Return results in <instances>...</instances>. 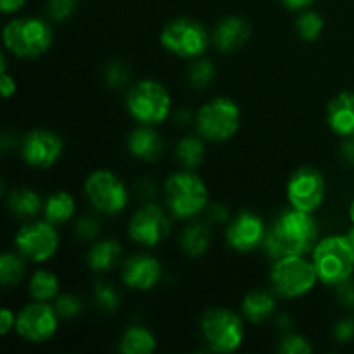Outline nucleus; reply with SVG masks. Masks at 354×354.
<instances>
[{
	"label": "nucleus",
	"mask_w": 354,
	"mask_h": 354,
	"mask_svg": "<svg viewBox=\"0 0 354 354\" xmlns=\"http://www.w3.org/2000/svg\"><path fill=\"white\" fill-rule=\"evenodd\" d=\"M318 225L311 213L292 207L280 214L266 232L263 248L273 259L303 256L317 245Z\"/></svg>",
	"instance_id": "1"
},
{
	"label": "nucleus",
	"mask_w": 354,
	"mask_h": 354,
	"mask_svg": "<svg viewBox=\"0 0 354 354\" xmlns=\"http://www.w3.org/2000/svg\"><path fill=\"white\" fill-rule=\"evenodd\" d=\"M313 265L320 282L335 286L351 279L354 272V252L348 237L332 235L318 242L313 249Z\"/></svg>",
	"instance_id": "2"
},
{
	"label": "nucleus",
	"mask_w": 354,
	"mask_h": 354,
	"mask_svg": "<svg viewBox=\"0 0 354 354\" xmlns=\"http://www.w3.org/2000/svg\"><path fill=\"white\" fill-rule=\"evenodd\" d=\"M3 45L21 59H35L52 45V28L40 17H16L3 28Z\"/></svg>",
	"instance_id": "3"
},
{
	"label": "nucleus",
	"mask_w": 354,
	"mask_h": 354,
	"mask_svg": "<svg viewBox=\"0 0 354 354\" xmlns=\"http://www.w3.org/2000/svg\"><path fill=\"white\" fill-rule=\"evenodd\" d=\"M166 204L176 218L197 216L207 209V189L192 171H180L169 176L165 185Z\"/></svg>",
	"instance_id": "4"
},
{
	"label": "nucleus",
	"mask_w": 354,
	"mask_h": 354,
	"mask_svg": "<svg viewBox=\"0 0 354 354\" xmlns=\"http://www.w3.org/2000/svg\"><path fill=\"white\" fill-rule=\"evenodd\" d=\"M128 113L142 124H159L168 118L171 97L168 90L154 80H142L127 95Z\"/></svg>",
	"instance_id": "5"
},
{
	"label": "nucleus",
	"mask_w": 354,
	"mask_h": 354,
	"mask_svg": "<svg viewBox=\"0 0 354 354\" xmlns=\"http://www.w3.org/2000/svg\"><path fill=\"white\" fill-rule=\"evenodd\" d=\"M196 124L197 131L207 140H228L241 127V109L228 97H214L201 107Z\"/></svg>",
	"instance_id": "6"
},
{
	"label": "nucleus",
	"mask_w": 354,
	"mask_h": 354,
	"mask_svg": "<svg viewBox=\"0 0 354 354\" xmlns=\"http://www.w3.org/2000/svg\"><path fill=\"white\" fill-rule=\"evenodd\" d=\"M270 279L279 296L294 299L306 296L317 283L318 275L313 261H308L303 256H287L277 259Z\"/></svg>",
	"instance_id": "7"
},
{
	"label": "nucleus",
	"mask_w": 354,
	"mask_h": 354,
	"mask_svg": "<svg viewBox=\"0 0 354 354\" xmlns=\"http://www.w3.org/2000/svg\"><path fill=\"white\" fill-rule=\"evenodd\" d=\"M201 330L211 351L232 353L244 341V324L232 310L214 308L204 313Z\"/></svg>",
	"instance_id": "8"
},
{
	"label": "nucleus",
	"mask_w": 354,
	"mask_h": 354,
	"mask_svg": "<svg viewBox=\"0 0 354 354\" xmlns=\"http://www.w3.org/2000/svg\"><path fill=\"white\" fill-rule=\"evenodd\" d=\"M161 44L166 50L183 59H194L204 54L209 37L203 23L190 17L169 21L161 33Z\"/></svg>",
	"instance_id": "9"
},
{
	"label": "nucleus",
	"mask_w": 354,
	"mask_h": 354,
	"mask_svg": "<svg viewBox=\"0 0 354 354\" xmlns=\"http://www.w3.org/2000/svg\"><path fill=\"white\" fill-rule=\"evenodd\" d=\"M85 196L99 213L118 214L127 207L128 190L124 183L107 169H97L85 180Z\"/></svg>",
	"instance_id": "10"
},
{
	"label": "nucleus",
	"mask_w": 354,
	"mask_h": 354,
	"mask_svg": "<svg viewBox=\"0 0 354 354\" xmlns=\"http://www.w3.org/2000/svg\"><path fill=\"white\" fill-rule=\"evenodd\" d=\"M16 248L35 263L48 261L59 248V235L50 221H30L16 235Z\"/></svg>",
	"instance_id": "11"
},
{
	"label": "nucleus",
	"mask_w": 354,
	"mask_h": 354,
	"mask_svg": "<svg viewBox=\"0 0 354 354\" xmlns=\"http://www.w3.org/2000/svg\"><path fill=\"white\" fill-rule=\"evenodd\" d=\"M57 320L59 315L55 308L48 306L44 301H35L17 313L16 330L24 341L40 344L55 334Z\"/></svg>",
	"instance_id": "12"
},
{
	"label": "nucleus",
	"mask_w": 354,
	"mask_h": 354,
	"mask_svg": "<svg viewBox=\"0 0 354 354\" xmlns=\"http://www.w3.org/2000/svg\"><path fill=\"white\" fill-rule=\"evenodd\" d=\"M287 199L292 207L313 213L325 199V180L318 169L299 168L287 183Z\"/></svg>",
	"instance_id": "13"
},
{
	"label": "nucleus",
	"mask_w": 354,
	"mask_h": 354,
	"mask_svg": "<svg viewBox=\"0 0 354 354\" xmlns=\"http://www.w3.org/2000/svg\"><path fill=\"white\" fill-rule=\"evenodd\" d=\"M169 232V220L165 211L156 204L142 206L128 225L131 241L145 248H154L166 239Z\"/></svg>",
	"instance_id": "14"
},
{
	"label": "nucleus",
	"mask_w": 354,
	"mask_h": 354,
	"mask_svg": "<svg viewBox=\"0 0 354 354\" xmlns=\"http://www.w3.org/2000/svg\"><path fill=\"white\" fill-rule=\"evenodd\" d=\"M62 140L52 130H33L21 144V156L24 162L33 168H50L62 154Z\"/></svg>",
	"instance_id": "15"
},
{
	"label": "nucleus",
	"mask_w": 354,
	"mask_h": 354,
	"mask_svg": "<svg viewBox=\"0 0 354 354\" xmlns=\"http://www.w3.org/2000/svg\"><path fill=\"white\" fill-rule=\"evenodd\" d=\"M265 225L263 220L254 213H244L239 214L230 227L227 228V242L232 249L241 252L254 251L256 248L263 244L265 241Z\"/></svg>",
	"instance_id": "16"
},
{
	"label": "nucleus",
	"mask_w": 354,
	"mask_h": 354,
	"mask_svg": "<svg viewBox=\"0 0 354 354\" xmlns=\"http://www.w3.org/2000/svg\"><path fill=\"white\" fill-rule=\"evenodd\" d=\"M161 263L149 254H135L127 259L121 279L130 289L151 290L161 280Z\"/></svg>",
	"instance_id": "17"
},
{
	"label": "nucleus",
	"mask_w": 354,
	"mask_h": 354,
	"mask_svg": "<svg viewBox=\"0 0 354 354\" xmlns=\"http://www.w3.org/2000/svg\"><path fill=\"white\" fill-rule=\"evenodd\" d=\"M251 37V28L249 23L241 16H228L218 23L214 28L213 41L218 50L230 54L239 50Z\"/></svg>",
	"instance_id": "18"
},
{
	"label": "nucleus",
	"mask_w": 354,
	"mask_h": 354,
	"mask_svg": "<svg viewBox=\"0 0 354 354\" xmlns=\"http://www.w3.org/2000/svg\"><path fill=\"white\" fill-rule=\"evenodd\" d=\"M327 121L332 131L341 137L354 135V93L341 92L330 100L327 109Z\"/></svg>",
	"instance_id": "19"
},
{
	"label": "nucleus",
	"mask_w": 354,
	"mask_h": 354,
	"mask_svg": "<svg viewBox=\"0 0 354 354\" xmlns=\"http://www.w3.org/2000/svg\"><path fill=\"white\" fill-rule=\"evenodd\" d=\"M128 149L137 159L147 162L156 161L162 154V138L152 130L151 124H144L130 133Z\"/></svg>",
	"instance_id": "20"
},
{
	"label": "nucleus",
	"mask_w": 354,
	"mask_h": 354,
	"mask_svg": "<svg viewBox=\"0 0 354 354\" xmlns=\"http://www.w3.org/2000/svg\"><path fill=\"white\" fill-rule=\"evenodd\" d=\"M7 206H9L10 213L16 214L21 220H33L41 211V199L35 190L19 187L9 194Z\"/></svg>",
	"instance_id": "21"
},
{
	"label": "nucleus",
	"mask_w": 354,
	"mask_h": 354,
	"mask_svg": "<svg viewBox=\"0 0 354 354\" xmlns=\"http://www.w3.org/2000/svg\"><path fill=\"white\" fill-rule=\"evenodd\" d=\"M275 297L266 290H252L245 296L244 303H242V311H244L245 318L254 322V324L268 320L275 313Z\"/></svg>",
	"instance_id": "22"
},
{
	"label": "nucleus",
	"mask_w": 354,
	"mask_h": 354,
	"mask_svg": "<svg viewBox=\"0 0 354 354\" xmlns=\"http://www.w3.org/2000/svg\"><path fill=\"white\" fill-rule=\"evenodd\" d=\"M121 245L118 241H100L90 249L88 252V266L93 272H107L114 268L120 261Z\"/></svg>",
	"instance_id": "23"
},
{
	"label": "nucleus",
	"mask_w": 354,
	"mask_h": 354,
	"mask_svg": "<svg viewBox=\"0 0 354 354\" xmlns=\"http://www.w3.org/2000/svg\"><path fill=\"white\" fill-rule=\"evenodd\" d=\"M76 213V204L73 196H69L68 192H55L45 201L44 204V214L45 220L50 221L54 225L66 223V221L71 220Z\"/></svg>",
	"instance_id": "24"
},
{
	"label": "nucleus",
	"mask_w": 354,
	"mask_h": 354,
	"mask_svg": "<svg viewBox=\"0 0 354 354\" xmlns=\"http://www.w3.org/2000/svg\"><path fill=\"white\" fill-rule=\"evenodd\" d=\"M156 349V337L144 327H130L120 341V351L124 354H149Z\"/></svg>",
	"instance_id": "25"
},
{
	"label": "nucleus",
	"mask_w": 354,
	"mask_h": 354,
	"mask_svg": "<svg viewBox=\"0 0 354 354\" xmlns=\"http://www.w3.org/2000/svg\"><path fill=\"white\" fill-rule=\"evenodd\" d=\"M209 230L203 223L189 225L180 235V244L182 249L192 258H201L209 248Z\"/></svg>",
	"instance_id": "26"
},
{
	"label": "nucleus",
	"mask_w": 354,
	"mask_h": 354,
	"mask_svg": "<svg viewBox=\"0 0 354 354\" xmlns=\"http://www.w3.org/2000/svg\"><path fill=\"white\" fill-rule=\"evenodd\" d=\"M59 292V280L48 270H38L33 273L30 280V294L35 301H44L48 303L54 299Z\"/></svg>",
	"instance_id": "27"
},
{
	"label": "nucleus",
	"mask_w": 354,
	"mask_h": 354,
	"mask_svg": "<svg viewBox=\"0 0 354 354\" xmlns=\"http://www.w3.org/2000/svg\"><path fill=\"white\" fill-rule=\"evenodd\" d=\"M175 154L180 165L185 166L187 169H192L203 162L206 149H204V144L197 137H185L176 144Z\"/></svg>",
	"instance_id": "28"
},
{
	"label": "nucleus",
	"mask_w": 354,
	"mask_h": 354,
	"mask_svg": "<svg viewBox=\"0 0 354 354\" xmlns=\"http://www.w3.org/2000/svg\"><path fill=\"white\" fill-rule=\"evenodd\" d=\"M24 256L21 252H6L0 258V282L2 286H16L24 277Z\"/></svg>",
	"instance_id": "29"
},
{
	"label": "nucleus",
	"mask_w": 354,
	"mask_h": 354,
	"mask_svg": "<svg viewBox=\"0 0 354 354\" xmlns=\"http://www.w3.org/2000/svg\"><path fill=\"white\" fill-rule=\"evenodd\" d=\"M296 28L303 40L313 41L324 31V17L318 12H315V10H304L299 16V19H297Z\"/></svg>",
	"instance_id": "30"
},
{
	"label": "nucleus",
	"mask_w": 354,
	"mask_h": 354,
	"mask_svg": "<svg viewBox=\"0 0 354 354\" xmlns=\"http://www.w3.org/2000/svg\"><path fill=\"white\" fill-rule=\"evenodd\" d=\"M93 299H95L97 308L104 313H113L120 306V294L109 283H97L93 290Z\"/></svg>",
	"instance_id": "31"
},
{
	"label": "nucleus",
	"mask_w": 354,
	"mask_h": 354,
	"mask_svg": "<svg viewBox=\"0 0 354 354\" xmlns=\"http://www.w3.org/2000/svg\"><path fill=\"white\" fill-rule=\"evenodd\" d=\"M214 78V66L211 61H197L190 66L189 69V82L190 85L196 86V88H204V86L209 85Z\"/></svg>",
	"instance_id": "32"
},
{
	"label": "nucleus",
	"mask_w": 354,
	"mask_h": 354,
	"mask_svg": "<svg viewBox=\"0 0 354 354\" xmlns=\"http://www.w3.org/2000/svg\"><path fill=\"white\" fill-rule=\"evenodd\" d=\"M55 311L62 318H75L82 311V301L75 294H62L55 301Z\"/></svg>",
	"instance_id": "33"
},
{
	"label": "nucleus",
	"mask_w": 354,
	"mask_h": 354,
	"mask_svg": "<svg viewBox=\"0 0 354 354\" xmlns=\"http://www.w3.org/2000/svg\"><path fill=\"white\" fill-rule=\"evenodd\" d=\"M106 82L111 88H121L123 85H127L128 82V68L123 62H111L106 68Z\"/></svg>",
	"instance_id": "34"
},
{
	"label": "nucleus",
	"mask_w": 354,
	"mask_h": 354,
	"mask_svg": "<svg viewBox=\"0 0 354 354\" xmlns=\"http://www.w3.org/2000/svg\"><path fill=\"white\" fill-rule=\"evenodd\" d=\"M279 351L282 354H310L313 349H311L310 342L306 339L297 334H290L283 337Z\"/></svg>",
	"instance_id": "35"
},
{
	"label": "nucleus",
	"mask_w": 354,
	"mask_h": 354,
	"mask_svg": "<svg viewBox=\"0 0 354 354\" xmlns=\"http://www.w3.org/2000/svg\"><path fill=\"white\" fill-rule=\"evenodd\" d=\"M76 9V0H48V16L54 21H62L71 16Z\"/></svg>",
	"instance_id": "36"
},
{
	"label": "nucleus",
	"mask_w": 354,
	"mask_h": 354,
	"mask_svg": "<svg viewBox=\"0 0 354 354\" xmlns=\"http://www.w3.org/2000/svg\"><path fill=\"white\" fill-rule=\"evenodd\" d=\"M99 230L100 223L93 216H83L80 218L78 223H76V235H78L80 239H85V241L95 239Z\"/></svg>",
	"instance_id": "37"
},
{
	"label": "nucleus",
	"mask_w": 354,
	"mask_h": 354,
	"mask_svg": "<svg viewBox=\"0 0 354 354\" xmlns=\"http://www.w3.org/2000/svg\"><path fill=\"white\" fill-rule=\"evenodd\" d=\"M0 90H2L3 99H9L10 95L16 93V82L9 76L6 66V59L2 57V66H0Z\"/></svg>",
	"instance_id": "38"
},
{
	"label": "nucleus",
	"mask_w": 354,
	"mask_h": 354,
	"mask_svg": "<svg viewBox=\"0 0 354 354\" xmlns=\"http://www.w3.org/2000/svg\"><path fill=\"white\" fill-rule=\"evenodd\" d=\"M337 299L342 306L354 308V283L351 280L339 283L337 286Z\"/></svg>",
	"instance_id": "39"
},
{
	"label": "nucleus",
	"mask_w": 354,
	"mask_h": 354,
	"mask_svg": "<svg viewBox=\"0 0 354 354\" xmlns=\"http://www.w3.org/2000/svg\"><path fill=\"white\" fill-rule=\"evenodd\" d=\"M334 335L339 342H349L354 337V320H341L334 328Z\"/></svg>",
	"instance_id": "40"
},
{
	"label": "nucleus",
	"mask_w": 354,
	"mask_h": 354,
	"mask_svg": "<svg viewBox=\"0 0 354 354\" xmlns=\"http://www.w3.org/2000/svg\"><path fill=\"white\" fill-rule=\"evenodd\" d=\"M14 327H16V317H14L12 311L3 308V310L0 311V334L6 335L7 332Z\"/></svg>",
	"instance_id": "41"
},
{
	"label": "nucleus",
	"mask_w": 354,
	"mask_h": 354,
	"mask_svg": "<svg viewBox=\"0 0 354 354\" xmlns=\"http://www.w3.org/2000/svg\"><path fill=\"white\" fill-rule=\"evenodd\" d=\"M341 159L346 165L354 166V135L346 137L344 144L341 145Z\"/></svg>",
	"instance_id": "42"
},
{
	"label": "nucleus",
	"mask_w": 354,
	"mask_h": 354,
	"mask_svg": "<svg viewBox=\"0 0 354 354\" xmlns=\"http://www.w3.org/2000/svg\"><path fill=\"white\" fill-rule=\"evenodd\" d=\"M28 0H0V10L3 14H14L23 9Z\"/></svg>",
	"instance_id": "43"
},
{
	"label": "nucleus",
	"mask_w": 354,
	"mask_h": 354,
	"mask_svg": "<svg viewBox=\"0 0 354 354\" xmlns=\"http://www.w3.org/2000/svg\"><path fill=\"white\" fill-rule=\"evenodd\" d=\"M207 214L213 221H225L228 216V211L223 204H213V206H207Z\"/></svg>",
	"instance_id": "44"
},
{
	"label": "nucleus",
	"mask_w": 354,
	"mask_h": 354,
	"mask_svg": "<svg viewBox=\"0 0 354 354\" xmlns=\"http://www.w3.org/2000/svg\"><path fill=\"white\" fill-rule=\"evenodd\" d=\"M280 2L290 10H306L308 7L313 6L315 0H280Z\"/></svg>",
	"instance_id": "45"
},
{
	"label": "nucleus",
	"mask_w": 354,
	"mask_h": 354,
	"mask_svg": "<svg viewBox=\"0 0 354 354\" xmlns=\"http://www.w3.org/2000/svg\"><path fill=\"white\" fill-rule=\"evenodd\" d=\"M137 192L142 199H149V197L154 196V183L147 182V180H142L137 185Z\"/></svg>",
	"instance_id": "46"
},
{
	"label": "nucleus",
	"mask_w": 354,
	"mask_h": 354,
	"mask_svg": "<svg viewBox=\"0 0 354 354\" xmlns=\"http://www.w3.org/2000/svg\"><path fill=\"white\" fill-rule=\"evenodd\" d=\"M346 237H348L349 244H351V249H353V252H354V227L351 228V230H349V234L346 235Z\"/></svg>",
	"instance_id": "47"
},
{
	"label": "nucleus",
	"mask_w": 354,
	"mask_h": 354,
	"mask_svg": "<svg viewBox=\"0 0 354 354\" xmlns=\"http://www.w3.org/2000/svg\"><path fill=\"white\" fill-rule=\"evenodd\" d=\"M349 218H351V221L354 223V199H353L351 206H349Z\"/></svg>",
	"instance_id": "48"
}]
</instances>
